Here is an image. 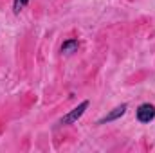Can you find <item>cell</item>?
Instances as JSON below:
<instances>
[{
    "label": "cell",
    "instance_id": "6da1fadb",
    "mask_svg": "<svg viewBox=\"0 0 155 153\" xmlns=\"http://www.w3.org/2000/svg\"><path fill=\"white\" fill-rule=\"evenodd\" d=\"M88 105H90L88 101H83V103H79L74 110H71L67 115H63V117L60 119V124H61V126H63V124H74L78 119L85 114V110L88 108Z\"/></svg>",
    "mask_w": 155,
    "mask_h": 153
},
{
    "label": "cell",
    "instance_id": "7a4b0ae2",
    "mask_svg": "<svg viewBox=\"0 0 155 153\" xmlns=\"http://www.w3.org/2000/svg\"><path fill=\"white\" fill-rule=\"evenodd\" d=\"M137 121L139 122H150L155 119V106L150 103H143L139 108H137Z\"/></svg>",
    "mask_w": 155,
    "mask_h": 153
},
{
    "label": "cell",
    "instance_id": "3957f363",
    "mask_svg": "<svg viewBox=\"0 0 155 153\" xmlns=\"http://www.w3.org/2000/svg\"><path fill=\"white\" fill-rule=\"evenodd\" d=\"M126 105L123 103V105H119V106H116L112 112H108V114L105 115L103 119H99L97 121V124H105V122H112V121H116V119H119V117H123L124 115V112H126Z\"/></svg>",
    "mask_w": 155,
    "mask_h": 153
},
{
    "label": "cell",
    "instance_id": "277c9868",
    "mask_svg": "<svg viewBox=\"0 0 155 153\" xmlns=\"http://www.w3.org/2000/svg\"><path fill=\"white\" fill-rule=\"evenodd\" d=\"M78 47H79V41L78 40H67V41H63V45H61V52L63 54H72V52H76Z\"/></svg>",
    "mask_w": 155,
    "mask_h": 153
},
{
    "label": "cell",
    "instance_id": "5b68a950",
    "mask_svg": "<svg viewBox=\"0 0 155 153\" xmlns=\"http://www.w3.org/2000/svg\"><path fill=\"white\" fill-rule=\"evenodd\" d=\"M27 4H29V0H15V2H13V11H15V15H18Z\"/></svg>",
    "mask_w": 155,
    "mask_h": 153
}]
</instances>
